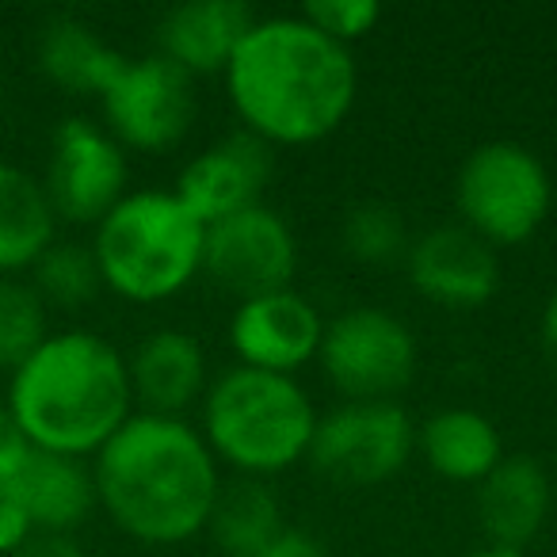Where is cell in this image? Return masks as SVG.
I'll return each instance as SVG.
<instances>
[{
    "label": "cell",
    "mask_w": 557,
    "mask_h": 557,
    "mask_svg": "<svg viewBox=\"0 0 557 557\" xmlns=\"http://www.w3.org/2000/svg\"><path fill=\"white\" fill-rule=\"evenodd\" d=\"M318 363L344 401H397L417 374V336L382 306H351L325 321Z\"/></svg>",
    "instance_id": "8"
},
{
    "label": "cell",
    "mask_w": 557,
    "mask_h": 557,
    "mask_svg": "<svg viewBox=\"0 0 557 557\" xmlns=\"http://www.w3.org/2000/svg\"><path fill=\"white\" fill-rule=\"evenodd\" d=\"M462 557H527V554H511V549H496V546H485V549H470Z\"/></svg>",
    "instance_id": "32"
},
{
    "label": "cell",
    "mask_w": 557,
    "mask_h": 557,
    "mask_svg": "<svg viewBox=\"0 0 557 557\" xmlns=\"http://www.w3.org/2000/svg\"><path fill=\"white\" fill-rule=\"evenodd\" d=\"M405 271L420 298L450 313L481 310L500 290V256L466 225H435L412 237Z\"/></svg>",
    "instance_id": "13"
},
{
    "label": "cell",
    "mask_w": 557,
    "mask_h": 557,
    "mask_svg": "<svg viewBox=\"0 0 557 557\" xmlns=\"http://www.w3.org/2000/svg\"><path fill=\"white\" fill-rule=\"evenodd\" d=\"M0 493H9L27 511L35 534H73L96 508L92 470L81 458L32 450Z\"/></svg>",
    "instance_id": "18"
},
{
    "label": "cell",
    "mask_w": 557,
    "mask_h": 557,
    "mask_svg": "<svg viewBox=\"0 0 557 557\" xmlns=\"http://www.w3.org/2000/svg\"><path fill=\"white\" fill-rule=\"evenodd\" d=\"M298 16L318 27L321 35H329L333 42L351 50L359 39H367L379 27L382 9L374 0H310Z\"/></svg>",
    "instance_id": "26"
},
{
    "label": "cell",
    "mask_w": 557,
    "mask_h": 557,
    "mask_svg": "<svg viewBox=\"0 0 557 557\" xmlns=\"http://www.w3.org/2000/svg\"><path fill=\"white\" fill-rule=\"evenodd\" d=\"M32 443H27L24 428L16 424V417L9 412V405H0V485L27 462L32 455Z\"/></svg>",
    "instance_id": "27"
},
{
    "label": "cell",
    "mask_w": 557,
    "mask_h": 557,
    "mask_svg": "<svg viewBox=\"0 0 557 557\" xmlns=\"http://www.w3.org/2000/svg\"><path fill=\"white\" fill-rule=\"evenodd\" d=\"M96 504L134 542L180 546L207 531L222 488L199 428L187 420L134 412L92 455Z\"/></svg>",
    "instance_id": "2"
},
{
    "label": "cell",
    "mask_w": 557,
    "mask_h": 557,
    "mask_svg": "<svg viewBox=\"0 0 557 557\" xmlns=\"http://www.w3.org/2000/svg\"><path fill=\"white\" fill-rule=\"evenodd\" d=\"M256 557H329V554H325V546H321V542L313 539L310 531L287 527V531L278 534L275 542H268V546H263Z\"/></svg>",
    "instance_id": "29"
},
{
    "label": "cell",
    "mask_w": 557,
    "mask_h": 557,
    "mask_svg": "<svg viewBox=\"0 0 557 557\" xmlns=\"http://www.w3.org/2000/svg\"><path fill=\"white\" fill-rule=\"evenodd\" d=\"M126 149L88 119H65L50 141L42 187L58 218L96 225L126 195Z\"/></svg>",
    "instance_id": "11"
},
{
    "label": "cell",
    "mask_w": 557,
    "mask_h": 557,
    "mask_svg": "<svg viewBox=\"0 0 557 557\" xmlns=\"http://www.w3.org/2000/svg\"><path fill=\"white\" fill-rule=\"evenodd\" d=\"M9 557H85V554H81V546L70 534H35L27 546H20Z\"/></svg>",
    "instance_id": "30"
},
{
    "label": "cell",
    "mask_w": 557,
    "mask_h": 557,
    "mask_svg": "<svg viewBox=\"0 0 557 557\" xmlns=\"http://www.w3.org/2000/svg\"><path fill=\"white\" fill-rule=\"evenodd\" d=\"M318 417L298 379L230 367L207 386L199 435L218 466H230L237 478L268 481L306 462Z\"/></svg>",
    "instance_id": "4"
},
{
    "label": "cell",
    "mask_w": 557,
    "mask_h": 557,
    "mask_svg": "<svg viewBox=\"0 0 557 557\" xmlns=\"http://www.w3.org/2000/svg\"><path fill=\"white\" fill-rule=\"evenodd\" d=\"M542 344H546L549 359L557 363V287L549 290L546 306H542Z\"/></svg>",
    "instance_id": "31"
},
{
    "label": "cell",
    "mask_w": 557,
    "mask_h": 557,
    "mask_svg": "<svg viewBox=\"0 0 557 557\" xmlns=\"http://www.w3.org/2000/svg\"><path fill=\"white\" fill-rule=\"evenodd\" d=\"M325 341V318L302 290H271L237 302L230 318V348L237 367L287 374L310 367Z\"/></svg>",
    "instance_id": "12"
},
{
    "label": "cell",
    "mask_w": 557,
    "mask_h": 557,
    "mask_svg": "<svg viewBox=\"0 0 557 557\" xmlns=\"http://www.w3.org/2000/svg\"><path fill=\"white\" fill-rule=\"evenodd\" d=\"M32 287L42 302L58 306V310L88 306L103 290L92 248L77 245V240H54L32 268Z\"/></svg>",
    "instance_id": "24"
},
{
    "label": "cell",
    "mask_w": 557,
    "mask_h": 557,
    "mask_svg": "<svg viewBox=\"0 0 557 557\" xmlns=\"http://www.w3.org/2000/svg\"><path fill=\"white\" fill-rule=\"evenodd\" d=\"M417 450L435 478L478 488L504 458V440L485 412L450 405L417 424Z\"/></svg>",
    "instance_id": "19"
},
{
    "label": "cell",
    "mask_w": 557,
    "mask_h": 557,
    "mask_svg": "<svg viewBox=\"0 0 557 557\" xmlns=\"http://www.w3.org/2000/svg\"><path fill=\"white\" fill-rule=\"evenodd\" d=\"M32 539H35V527H32V519H27V511L20 508L9 493H0V557L16 554V549L27 546Z\"/></svg>",
    "instance_id": "28"
},
{
    "label": "cell",
    "mask_w": 557,
    "mask_h": 557,
    "mask_svg": "<svg viewBox=\"0 0 557 557\" xmlns=\"http://www.w3.org/2000/svg\"><path fill=\"white\" fill-rule=\"evenodd\" d=\"M256 12L240 0H184L157 20V50L187 77L225 73Z\"/></svg>",
    "instance_id": "17"
},
{
    "label": "cell",
    "mask_w": 557,
    "mask_h": 557,
    "mask_svg": "<svg viewBox=\"0 0 557 557\" xmlns=\"http://www.w3.org/2000/svg\"><path fill=\"white\" fill-rule=\"evenodd\" d=\"M103 131L134 153H169L195 123L191 77L161 54L126 58L100 96Z\"/></svg>",
    "instance_id": "9"
},
{
    "label": "cell",
    "mask_w": 557,
    "mask_h": 557,
    "mask_svg": "<svg viewBox=\"0 0 557 557\" xmlns=\"http://www.w3.org/2000/svg\"><path fill=\"white\" fill-rule=\"evenodd\" d=\"M271 176V149L260 138L237 131L230 138L210 141L202 153L180 169L176 199L199 218L202 225H214L230 214L263 202V187Z\"/></svg>",
    "instance_id": "14"
},
{
    "label": "cell",
    "mask_w": 557,
    "mask_h": 557,
    "mask_svg": "<svg viewBox=\"0 0 557 557\" xmlns=\"http://www.w3.org/2000/svg\"><path fill=\"white\" fill-rule=\"evenodd\" d=\"M473 504H478V523L488 546L527 554L554 508V485L539 458L504 455L496 470L478 485Z\"/></svg>",
    "instance_id": "16"
},
{
    "label": "cell",
    "mask_w": 557,
    "mask_h": 557,
    "mask_svg": "<svg viewBox=\"0 0 557 557\" xmlns=\"http://www.w3.org/2000/svg\"><path fill=\"white\" fill-rule=\"evenodd\" d=\"M417 450V424L397 401H341L321 412L306 462L336 488H374Z\"/></svg>",
    "instance_id": "7"
},
{
    "label": "cell",
    "mask_w": 557,
    "mask_h": 557,
    "mask_svg": "<svg viewBox=\"0 0 557 557\" xmlns=\"http://www.w3.org/2000/svg\"><path fill=\"white\" fill-rule=\"evenodd\" d=\"M298 237L290 222L268 202L207 225L202 275L237 302L295 287Z\"/></svg>",
    "instance_id": "10"
},
{
    "label": "cell",
    "mask_w": 557,
    "mask_h": 557,
    "mask_svg": "<svg viewBox=\"0 0 557 557\" xmlns=\"http://www.w3.org/2000/svg\"><path fill=\"white\" fill-rule=\"evenodd\" d=\"M207 225L176 191H126L96 222L92 256L103 287L134 306H157L202 275Z\"/></svg>",
    "instance_id": "5"
},
{
    "label": "cell",
    "mask_w": 557,
    "mask_h": 557,
    "mask_svg": "<svg viewBox=\"0 0 557 557\" xmlns=\"http://www.w3.org/2000/svg\"><path fill=\"white\" fill-rule=\"evenodd\" d=\"M287 531V516L275 488L256 478L222 481L218 500L210 508L207 534L222 557H256L268 542Z\"/></svg>",
    "instance_id": "22"
},
{
    "label": "cell",
    "mask_w": 557,
    "mask_h": 557,
    "mask_svg": "<svg viewBox=\"0 0 557 557\" xmlns=\"http://www.w3.org/2000/svg\"><path fill=\"white\" fill-rule=\"evenodd\" d=\"M131 374V394L138 412L149 417L184 420L187 409L202 405L210 386L207 351L184 329H157L134 348L126 359Z\"/></svg>",
    "instance_id": "15"
},
{
    "label": "cell",
    "mask_w": 557,
    "mask_h": 557,
    "mask_svg": "<svg viewBox=\"0 0 557 557\" xmlns=\"http://www.w3.org/2000/svg\"><path fill=\"white\" fill-rule=\"evenodd\" d=\"M554 207V184L534 149L519 141H481L466 153L455 176L458 225L488 248L531 240Z\"/></svg>",
    "instance_id": "6"
},
{
    "label": "cell",
    "mask_w": 557,
    "mask_h": 557,
    "mask_svg": "<svg viewBox=\"0 0 557 557\" xmlns=\"http://www.w3.org/2000/svg\"><path fill=\"white\" fill-rule=\"evenodd\" d=\"M47 302L24 278H0V371H16L47 341Z\"/></svg>",
    "instance_id": "25"
},
{
    "label": "cell",
    "mask_w": 557,
    "mask_h": 557,
    "mask_svg": "<svg viewBox=\"0 0 557 557\" xmlns=\"http://www.w3.org/2000/svg\"><path fill=\"white\" fill-rule=\"evenodd\" d=\"M123 62L126 54L108 47L77 16H54L39 35V70L47 73L50 85L73 96H103Z\"/></svg>",
    "instance_id": "21"
},
{
    "label": "cell",
    "mask_w": 557,
    "mask_h": 557,
    "mask_svg": "<svg viewBox=\"0 0 557 557\" xmlns=\"http://www.w3.org/2000/svg\"><path fill=\"white\" fill-rule=\"evenodd\" d=\"M222 77L240 131L268 149L325 141L359 100L356 54L302 16H256Z\"/></svg>",
    "instance_id": "1"
},
{
    "label": "cell",
    "mask_w": 557,
    "mask_h": 557,
    "mask_svg": "<svg viewBox=\"0 0 557 557\" xmlns=\"http://www.w3.org/2000/svg\"><path fill=\"white\" fill-rule=\"evenodd\" d=\"M58 214L39 176L0 164V278L32 271L39 256L54 245Z\"/></svg>",
    "instance_id": "20"
},
{
    "label": "cell",
    "mask_w": 557,
    "mask_h": 557,
    "mask_svg": "<svg viewBox=\"0 0 557 557\" xmlns=\"http://www.w3.org/2000/svg\"><path fill=\"white\" fill-rule=\"evenodd\" d=\"M412 237L405 225L401 210L386 199H363L356 207L344 210L341 218V248L356 263H371V268H386V263L405 260Z\"/></svg>",
    "instance_id": "23"
},
{
    "label": "cell",
    "mask_w": 557,
    "mask_h": 557,
    "mask_svg": "<svg viewBox=\"0 0 557 557\" xmlns=\"http://www.w3.org/2000/svg\"><path fill=\"white\" fill-rule=\"evenodd\" d=\"M4 405L35 450L85 462L134 417L126 356L88 329L50 333L12 371Z\"/></svg>",
    "instance_id": "3"
}]
</instances>
